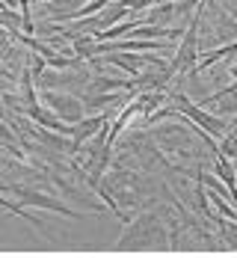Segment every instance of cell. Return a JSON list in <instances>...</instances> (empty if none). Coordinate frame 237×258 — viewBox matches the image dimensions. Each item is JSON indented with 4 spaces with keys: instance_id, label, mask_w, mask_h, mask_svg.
I'll use <instances>...</instances> for the list:
<instances>
[{
    "instance_id": "obj_1",
    "label": "cell",
    "mask_w": 237,
    "mask_h": 258,
    "mask_svg": "<svg viewBox=\"0 0 237 258\" xmlns=\"http://www.w3.org/2000/svg\"><path fill=\"white\" fill-rule=\"evenodd\" d=\"M166 240H169V229L163 226L160 214H142L131 223H125L119 249H163Z\"/></svg>"
},
{
    "instance_id": "obj_2",
    "label": "cell",
    "mask_w": 237,
    "mask_h": 258,
    "mask_svg": "<svg viewBox=\"0 0 237 258\" xmlns=\"http://www.w3.org/2000/svg\"><path fill=\"white\" fill-rule=\"evenodd\" d=\"M172 101H175V107L184 113L190 122H196V125L205 131L208 137H213V140H222V137L228 134V125H225L222 119H216L213 113H208V110H205V107H199V104H190L181 92H178V95H172Z\"/></svg>"
},
{
    "instance_id": "obj_3",
    "label": "cell",
    "mask_w": 237,
    "mask_h": 258,
    "mask_svg": "<svg viewBox=\"0 0 237 258\" xmlns=\"http://www.w3.org/2000/svg\"><path fill=\"white\" fill-rule=\"evenodd\" d=\"M39 98H42L45 107H51V110L62 119V122H65V125H77L80 119H83V113H86V107H83L80 98L62 95V92H53V89H45Z\"/></svg>"
},
{
    "instance_id": "obj_4",
    "label": "cell",
    "mask_w": 237,
    "mask_h": 258,
    "mask_svg": "<svg viewBox=\"0 0 237 258\" xmlns=\"http://www.w3.org/2000/svg\"><path fill=\"white\" fill-rule=\"evenodd\" d=\"M12 193H18V199L30 208H45V211H53V214H62V217H86L74 208H68L65 202H59L51 193H42V190H30V187H9Z\"/></svg>"
},
{
    "instance_id": "obj_5",
    "label": "cell",
    "mask_w": 237,
    "mask_h": 258,
    "mask_svg": "<svg viewBox=\"0 0 237 258\" xmlns=\"http://www.w3.org/2000/svg\"><path fill=\"white\" fill-rule=\"evenodd\" d=\"M107 125H110V113H95V116H89V119L83 116L77 125H71V143H74V149L80 152V146H86V140H92V137L101 128H107ZM77 152H74V155H77Z\"/></svg>"
},
{
    "instance_id": "obj_6",
    "label": "cell",
    "mask_w": 237,
    "mask_h": 258,
    "mask_svg": "<svg viewBox=\"0 0 237 258\" xmlns=\"http://www.w3.org/2000/svg\"><path fill=\"white\" fill-rule=\"evenodd\" d=\"M213 163H216V178L225 184V190H228V199L237 205V175H234V163H231V157H225L219 149H216Z\"/></svg>"
},
{
    "instance_id": "obj_7",
    "label": "cell",
    "mask_w": 237,
    "mask_h": 258,
    "mask_svg": "<svg viewBox=\"0 0 237 258\" xmlns=\"http://www.w3.org/2000/svg\"><path fill=\"white\" fill-rule=\"evenodd\" d=\"M128 101H131V98H125V95H119V92H95V95L83 98V107L92 110V113H98V110H104V107H119V110H122Z\"/></svg>"
},
{
    "instance_id": "obj_8",
    "label": "cell",
    "mask_w": 237,
    "mask_h": 258,
    "mask_svg": "<svg viewBox=\"0 0 237 258\" xmlns=\"http://www.w3.org/2000/svg\"><path fill=\"white\" fill-rule=\"evenodd\" d=\"M175 15H178V12H175V0H166V3H157V6L145 15V21H148V24H169Z\"/></svg>"
},
{
    "instance_id": "obj_9",
    "label": "cell",
    "mask_w": 237,
    "mask_h": 258,
    "mask_svg": "<svg viewBox=\"0 0 237 258\" xmlns=\"http://www.w3.org/2000/svg\"><path fill=\"white\" fill-rule=\"evenodd\" d=\"M211 107L216 113H222V116H228V113H237V92H228V95H222V98H211Z\"/></svg>"
},
{
    "instance_id": "obj_10",
    "label": "cell",
    "mask_w": 237,
    "mask_h": 258,
    "mask_svg": "<svg viewBox=\"0 0 237 258\" xmlns=\"http://www.w3.org/2000/svg\"><path fill=\"white\" fill-rule=\"evenodd\" d=\"M0 140H3V143H15V134H12V128H9V125H3V122H0Z\"/></svg>"
},
{
    "instance_id": "obj_11",
    "label": "cell",
    "mask_w": 237,
    "mask_h": 258,
    "mask_svg": "<svg viewBox=\"0 0 237 258\" xmlns=\"http://www.w3.org/2000/svg\"><path fill=\"white\" fill-rule=\"evenodd\" d=\"M3 89H6V83H0V92H3Z\"/></svg>"
},
{
    "instance_id": "obj_12",
    "label": "cell",
    "mask_w": 237,
    "mask_h": 258,
    "mask_svg": "<svg viewBox=\"0 0 237 258\" xmlns=\"http://www.w3.org/2000/svg\"><path fill=\"white\" fill-rule=\"evenodd\" d=\"M30 3H45V0H30Z\"/></svg>"
},
{
    "instance_id": "obj_13",
    "label": "cell",
    "mask_w": 237,
    "mask_h": 258,
    "mask_svg": "<svg viewBox=\"0 0 237 258\" xmlns=\"http://www.w3.org/2000/svg\"><path fill=\"white\" fill-rule=\"evenodd\" d=\"M3 166H9V163H3V160H0V169H3Z\"/></svg>"
}]
</instances>
